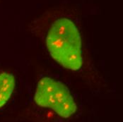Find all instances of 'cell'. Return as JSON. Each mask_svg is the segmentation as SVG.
Wrapping results in <instances>:
<instances>
[{
	"label": "cell",
	"mask_w": 123,
	"mask_h": 122,
	"mask_svg": "<svg viewBox=\"0 0 123 122\" xmlns=\"http://www.w3.org/2000/svg\"><path fill=\"white\" fill-rule=\"evenodd\" d=\"M38 106L53 110L62 118H69L77 110L70 91L63 83L48 77L38 82L35 93Z\"/></svg>",
	"instance_id": "obj_2"
},
{
	"label": "cell",
	"mask_w": 123,
	"mask_h": 122,
	"mask_svg": "<svg viewBox=\"0 0 123 122\" xmlns=\"http://www.w3.org/2000/svg\"><path fill=\"white\" fill-rule=\"evenodd\" d=\"M15 87V78L12 73H0V107L10 98Z\"/></svg>",
	"instance_id": "obj_3"
},
{
	"label": "cell",
	"mask_w": 123,
	"mask_h": 122,
	"mask_svg": "<svg viewBox=\"0 0 123 122\" xmlns=\"http://www.w3.org/2000/svg\"><path fill=\"white\" fill-rule=\"evenodd\" d=\"M46 45L51 57L64 68L77 71L81 67V38L78 28L69 19L62 18L52 23Z\"/></svg>",
	"instance_id": "obj_1"
}]
</instances>
